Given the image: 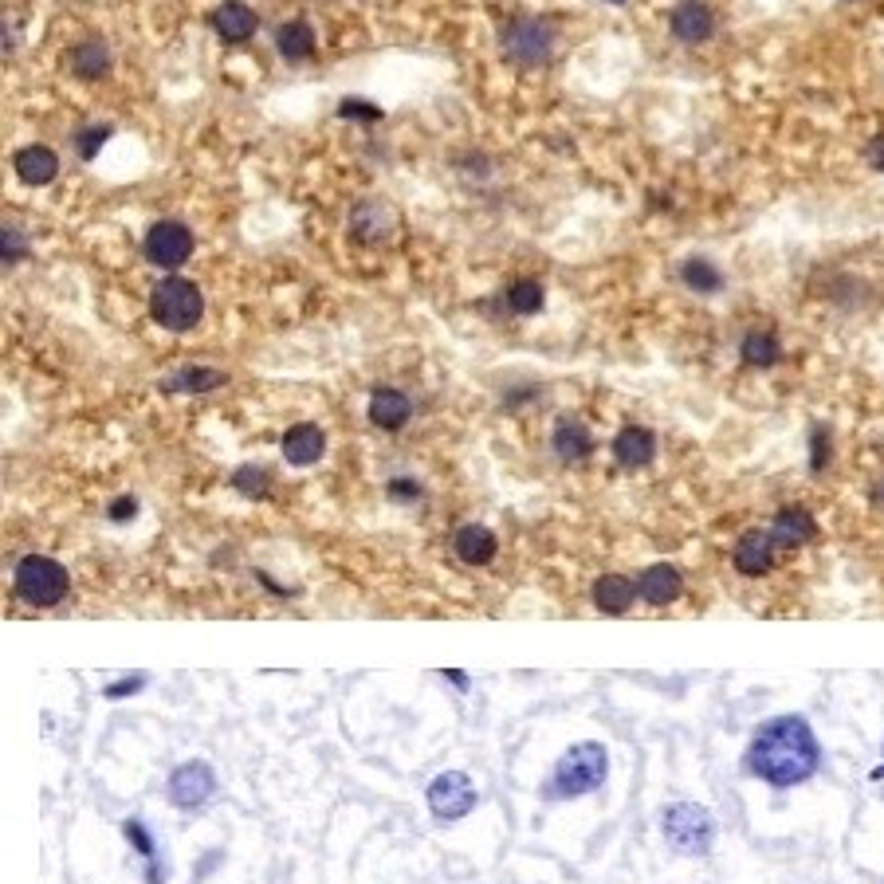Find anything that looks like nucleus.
Segmentation results:
<instances>
[{"instance_id": "20e7f679", "label": "nucleus", "mask_w": 884, "mask_h": 884, "mask_svg": "<svg viewBox=\"0 0 884 884\" xmlns=\"http://www.w3.org/2000/svg\"><path fill=\"white\" fill-rule=\"evenodd\" d=\"M660 826H665V842L676 853H688V857H700L716 842V818L696 802H672L660 814Z\"/></svg>"}, {"instance_id": "e433bc0d", "label": "nucleus", "mask_w": 884, "mask_h": 884, "mask_svg": "<svg viewBox=\"0 0 884 884\" xmlns=\"http://www.w3.org/2000/svg\"><path fill=\"white\" fill-rule=\"evenodd\" d=\"M107 515L115 519V523H126V519L138 515V500H134V495H118V500L107 508Z\"/></svg>"}, {"instance_id": "c85d7f7f", "label": "nucleus", "mask_w": 884, "mask_h": 884, "mask_svg": "<svg viewBox=\"0 0 884 884\" xmlns=\"http://www.w3.org/2000/svg\"><path fill=\"white\" fill-rule=\"evenodd\" d=\"M233 488L240 495H248V500H264V495L272 492V472L259 464H240L233 472Z\"/></svg>"}, {"instance_id": "6ab92c4d", "label": "nucleus", "mask_w": 884, "mask_h": 884, "mask_svg": "<svg viewBox=\"0 0 884 884\" xmlns=\"http://www.w3.org/2000/svg\"><path fill=\"white\" fill-rule=\"evenodd\" d=\"M551 449L562 464H582V460L593 452V436H590V429H586V421L562 418L551 433Z\"/></svg>"}, {"instance_id": "a211bd4d", "label": "nucleus", "mask_w": 884, "mask_h": 884, "mask_svg": "<svg viewBox=\"0 0 884 884\" xmlns=\"http://www.w3.org/2000/svg\"><path fill=\"white\" fill-rule=\"evenodd\" d=\"M326 452V436L318 425H311V421H303V425H292L284 433V460L295 468H311L318 464Z\"/></svg>"}, {"instance_id": "1a4fd4ad", "label": "nucleus", "mask_w": 884, "mask_h": 884, "mask_svg": "<svg viewBox=\"0 0 884 884\" xmlns=\"http://www.w3.org/2000/svg\"><path fill=\"white\" fill-rule=\"evenodd\" d=\"M217 790V775H213L209 763H181V767L169 775V798L177 809H200Z\"/></svg>"}, {"instance_id": "c9c22d12", "label": "nucleus", "mask_w": 884, "mask_h": 884, "mask_svg": "<svg viewBox=\"0 0 884 884\" xmlns=\"http://www.w3.org/2000/svg\"><path fill=\"white\" fill-rule=\"evenodd\" d=\"M146 688V676H126V680H115V685H107V696L110 700H122V696H134Z\"/></svg>"}, {"instance_id": "4be33fe9", "label": "nucleus", "mask_w": 884, "mask_h": 884, "mask_svg": "<svg viewBox=\"0 0 884 884\" xmlns=\"http://www.w3.org/2000/svg\"><path fill=\"white\" fill-rule=\"evenodd\" d=\"M641 598L637 593V582H629L626 574H601L598 582H593V606L601 609V613H613V618H621V613H629V606Z\"/></svg>"}, {"instance_id": "9d476101", "label": "nucleus", "mask_w": 884, "mask_h": 884, "mask_svg": "<svg viewBox=\"0 0 884 884\" xmlns=\"http://www.w3.org/2000/svg\"><path fill=\"white\" fill-rule=\"evenodd\" d=\"M668 28L680 43H708L716 36V12L704 4V0H680L668 17Z\"/></svg>"}, {"instance_id": "2eb2a0df", "label": "nucleus", "mask_w": 884, "mask_h": 884, "mask_svg": "<svg viewBox=\"0 0 884 884\" xmlns=\"http://www.w3.org/2000/svg\"><path fill=\"white\" fill-rule=\"evenodd\" d=\"M209 24L225 43H248L252 36H256L259 20L248 4H240V0H225V4L209 17Z\"/></svg>"}, {"instance_id": "f704fd0d", "label": "nucleus", "mask_w": 884, "mask_h": 884, "mask_svg": "<svg viewBox=\"0 0 884 884\" xmlns=\"http://www.w3.org/2000/svg\"><path fill=\"white\" fill-rule=\"evenodd\" d=\"M385 492H390L393 500H401V503L421 500V484H418V480H405V475H397V480H390V484H385Z\"/></svg>"}, {"instance_id": "f257e3e1", "label": "nucleus", "mask_w": 884, "mask_h": 884, "mask_svg": "<svg viewBox=\"0 0 884 884\" xmlns=\"http://www.w3.org/2000/svg\"><path fill=\"white\" fill-rule=\"evenodd\" d=\"M747 770L763 783L778 786H798L806 783L822 763V747L814 727L802 716H775L755 731L752 747H747Z\"/></svg>"}, {"instance_id": "423d86ee", "label": "nucleus", "mask_w": 884, "mask_h": 884, "mask_svg": "<svg viewBox=\"0 0 884 884\" xmlns=\"http://www.w3.org/2000/svg\"><path fill=\"white\" fill-rule=\"evenodd\" d=\"M500 43H503V56L515 59V63H547L554 51V28L547 24V20L519 17L503 24Z\"/></svg>"}, {"instance_id": "ea45409f", "label": "nucleus", "mask_w": 884, "mask_h": 884, "mask_svg": "<svg viewBox=\"0 0 884 884\" xmlns=\"http://www.w3.org/2000/svg\"><path fill=\"white\" fill-rule=\"evenodd\" d=\"M444 676H449V680H452V685H456V688H468V680H464V676H460V672H444Z\"/></svg>"}, {"instance_id": "c756f323", "label": "nucleus", "mask_w": 884, "mask_h": 884, "mask_svg": "<svg viewBox=\"0 0 884 884\" xmlns=\"http://www.w3.org/2000/svg\"><path fill=\"white\" fill-rule=\"evenodd\" d=\"M122 834H126V842H130L134 849H138L146 861H150V873H146V876H150V884H158L161 873H158V861H154V837L146 834V826H143V822L130 818V822H122Z\"/></svg>"}, {"instance_id": "f03ea898", "label": "nucleus", "mask_w": 884, "mask_h": 884, "mask_svg": "<svg viewBox=\"0 0 884 884\" xmlns=\"http://www.w3.org/2000/svg\"><path fill=\"white\" fill-rule=\"evenodd\" d=\"M609 755L601 743H574L559 763H554V775L547 783V798H582V794L598 790L606 783Z\"/></svg>"}, {"instance_id": "a878e982", "label": "nucleus", "mask_w": 884, "mask_h": 884, "mask_svg": "<svg viewBox=\"0 0 884 884\" xmlns=\"http://www.w3.org/2000/svg\"><path fill=\"white\" fill-rule=\"evenodd\" d=\"M228 377L220 374V370H209V366H185L177 370L174 377H166L161 382V393H209V390H220Z\"/></svg>"}, {"instance_id": "5701e85b", "label": "nucleus", "mask_w": 884, "mask_h": 884, "mask_svg": "<svg viewBox=\"0 0 884 884\" xmlns=\"http://www.w3.org/2000/svg\"><path fill=\"white\" fill-rule=\"evenodd\" d=\"M12 169H17V177L24 185H48V181H56V174H59V158L48 146H24V150H17V158H12Z\"/></svg>"}, {"instance_id": "4468645a", "label": "nucleus", "mask_w": 884, "mask_h": 884, "mask_svg": "<svg viewBox=\"0 0 884 884\" xmlns=\"http://www.w3.org/2000/svg\"><path fill=\"white\" fill-rule=\"evenodd\" d=\"M652 456H657V436L649 433L645 425H626L618 436H613V460L629 472L637 468H649Z\"/></svg>"}, {"instance_id": "cd10ccee", "label": "nucleus", "mask_w": 884, "mask_h": 884, "mask_svg": "<svg viewBox=\"0 0 884 884\" xmlns=\"http://www.w3.org/2000/svg\"><path fill=\"white\" fill-rule=\"evenodd\" d=\"M508 311L511 315H539L542 303H547V292H542L539 279H515V284L508 287Z\"/></svg>"}, {"instance_id": "dca6fc26", "label": "nucleus", "mask_w": 884, "mask_h": 884, "mask_svg": "<svg viewBox=\"0 0 884 884\" xmlns=\"http://www.w3.org/2000/svg\"><path fill=\"white\" fill-rule=\"evenodd\" d=\"M452 551L468 567H488L495 559V551H500V542H495V534L484 523H464L452 534Z\"/></svg>"}, {"instance_id": "412c9836", "label": "nucleus", "mask_w": 884, "mask_h": 884, "mask_svg": "<svg viewBox=\"0 0 884 884\" xmlns=\"http://www.w3.org/2000/svg\"><path fill=\"white\" fill-rule=\"evenodd\" d=\"M818 534V523H814V515H809L806 508H783L775 519H770V539H775V547H806L809 539Z\"/></svg>"}, {"instance_id": "0eeeda50", "label": "nucleus", "mask_w": 884, "mask_h": 884, "mask_svg": "<svg viewBox=\"0 0 884 884\" xmlns=\"http://www.w3.org/2000/svg\"><path fill=\"white\" fill-rule=\"evenodd\" d=\"M425 798H429V809H433V818L456 822V818H464V814H472L480 794H475L472 778H468L464 770H444V775H436L433 783H429Z\"/></svg>"}, {"instance_id": "4c0bfd02", "label": "nucleus", "mask_w": 884, "mask_h": 884, "mask_svg": "<svg viewBox=\"0 0 884 884\" xmlns=\"http://www.w3.org/2000/svg\"><path fill=\"white\" fill-rule=\"evenodd\" d=\"M865 158H868V166H873L876 174H884V143H881V138H876V143H868Z\"/></svg>"}, {"instance_id": "473e14b6", "label": "nucleus", "mask_w": 884, "mask_h": 884, "mask_svg": "<svg viewBox=\"0 0 884 884\" xmlns=\"http://www.w3.org/2000/svg\"><path fill=\"white\" fill-rule=\"evenodd\" d=\"M338 118H346V122H377L382 115V107H374V102L366 99H343L338 102Z\"/></svg>"}, {"instance_id": "9b49d317", "label": "nucleus", "mask_w": 884, "mask_h": 884, "mask_svg": "<svg viewBox=\"0 0 884 884\" xmlns=\"http://www.w3.org/2000/svg\"><path fill=\"white\" fill-rule=\"evenodd\" d=\"M731 562L743 578L770 574V567H775V539H770V531L739 534V542H735V551H731Z\"/></svg>"}, {"instance_id": "72a5a7b5", "label": "nucleus", "mask_w": 884, "mask_h": 884, "mask_svg": "<svg viewBox=\"0 0 884 884\" xmlns=\"http://www.w3.org/2000/svg\"><path fill=\"white\" fill-rule=\"evenodd\" d=\"M28 256V236L17 225H4V267L20 264Z\"/></svg>"}, {"instance_id": "f3484780", "label": "nucleus", "mask_w": 884, "mask_h": 884, "mask_svg": "<svg viewBox=\"0 0 884 884\" xmlns=\"http://www.w3.org/2000/svg\"><path fill=\"white\" fill-rule=\"evenodd\" d=\"M637 593H641L649 606H672L680 593H685V578H680V570L668 567V562H657V567L641 570V578H637Z\"/></svg>"}, {"instance_id": "2f4dec72", "label": "nucleus", "mask_w": 884, "mask_h": 884, "mask_svg": "<svg viewBox=\"0 0 884 884\" xmlns=\"http://www.w3.org/2000/svg\"><path fill=\"white\" fill-rule=\"evenodd\" d=\"M829 456H834V436H829V429L814 425V433H809V468L822 472L829 464Z\"/></svg>"}, {"instance_id": "ddd939ff", "label": "nucleus", "mask_w": 884, "mask_h": 884, "mask_svg": "<svg viewBox=\"0 0 884 884\" xmlns=\"http://www.w3.org/2000/svg\"><path fill=\"white\" fill-rule=\"evenodd\" d=\"M67 67H71V76L84 79V84H99V79L110 76V67H115V56L102 40H79L76 48L67 51Z\"/></svg>"}, {"instance_id": "58836bf2", "label": "nucleus", "mask_w": 884, "mask_h": 884, "mask_svg": "<svg viewBox=\"0 0 884 884\" xmlns=\"http://www.w3.org/2000/svg\"><path fill=\"white\" fill-rule=\"evenodd\" d=\"M873 503H876V508H884V480L873 488Z\"/></svg>"}, {"instance_id": "6e6552de", "label": "nucleus", "mask_w": 884, "mask_h": 884, "mask_svg": "<svg viewBox=\"0 0 884 884\" xmlns=\"http://www.w3.org/2000/svg\"><path fill=\"white\" fill-rule=\"evenodd\" d=\"M143 252L154 267L174 272V267H181L185 259L193 256V233L185 225H177V220H158V225L146 233Z\"/></svg>"}, {"instance_id": "bb28decb", "label": "nucleus", "mask_w": 884, "mask_h": 884, "mask_svg": "<svg viewBox=\"0 0 884 884\" xmlns=\"http://www.w3.org/2000/svg\"><path fill=\"white\" fill-rule=\"evenodd\" d=\"M680 279H685V287H688V292H696V295L724 292V272H719V267L711 264V259H704V256L685 259V264H680Z\"/></svg>"}, {"instance_id": "39448f33", "label": "nucleus", "mask_w": 884, "mask_h": 884, "mask_svg": "<svg viewBox=\"0 0 884 884\" xmlns=\"http://www.w3.org/2000/svg\"><path fill=\"white\" fill-rule=\"evenodd\" d=\"M12 582H17L20 598H24L28 606H36V609L59 606V601L67 598V590H71V578H67V570L59 567L56 559H48V554H28V559H20Z\"/></svg>"}, {"instance_id": "a19ab883", "label": "nucleus", "mask_w": 884, "mask_h": 884, "mask_svg": "<svg viewBox=\"0 0 884 884\" xmlns=\"http://www.w3.org/2000/svg\"><path fill=\"white\" fill-rule=\"evenodd\" d=\"M606 4H626V0H606Z\"/></svg>"}, {"instance_id": "f8f14e48", "label": "nucleus", "mask_w": 884, "mask_h": 884, "mask_svg": "<svg viewBox=\"0 0 884 884\" xmlns=\"http://www.w3.org/2000/svg\"><path fill=\"white\" fill-rule=\"evenodd\" d=\"M393 225H397V217L382 200H362L351 213V236L362 244H385L393 236Z\"/></svg>"}, {"instance_id": "393cba45", "label": "nucleus", "mask_w": 884, "mask_h": 884, "mask_svg": "<svg viewBox=\"0 0 884 884\" xmlns=\"http://www.w3.org/2000/svg\"><path fill=\"white\" fill-rule=\"evenodd\" d=\"M276 48L287 63H303V59L315 56V32H311L307 20H287L276 32Z\"/></svg>"}, {"instance_id": "aec40b11", "label": "nucleus", "mask_w": 884, "mask_h": 884, "mask_svg": "<svg viewBox=\"0 0 884 884\" xmlns=\"http://www.w3.org/2000/svg\"><path fill=\"white\" fill-rule=\"evenodd\" d=\"M410 418H413L410 393L390 390V385L374 390V397H370V421H374L377 429H385V433H397V429L405 425Z\"/></svg>"}, {"instance_id": "b1692460", "label": "nucleus", "mask_w": 884, "mask_h": 884, "mask_svg": "<svg viewBox=\"0 0 884 884\" xmlns=\"http://www.w3.org/2000/svg\"><path fill=\"white\" fill-rule=\"evenodd\" d=\"M739 358H743V366H752V370H770L783 358V343H778L775 331H752L743 338Z\"/></svg>"}, {"instance_id": "7ed1b4c3", "label": "nucleus", "mask_w": 884, "mask_h": 884, "mask_svg": "<svg viewBox=\"0 0 884 884\" xmlns=\"http://www.w3.org/2000/svg\"><path fill=\"white\" fill-rule=\"evenodd\" d=\"M150 315L166 331H193L205 318V295L197 284L181 276H166L150 292Z\"/></svg>"}, {"instance_id": "7c9ffc66", "label": "nucleus", "mask_w": 884, "mask_h": 884, "mask_svg": "<svg viewBox=\"0 0 884 884\" xmlns=\"http://www.w3.org/2000/svg\"><path fill=\"white\" fill-rule=\"evenodd\" d=\"M107 138H110V126H102V122L79 126V130H76V150H79V158L91 161L95 154H99L102 146H107Z\"/></svg>"}]
</instances>
